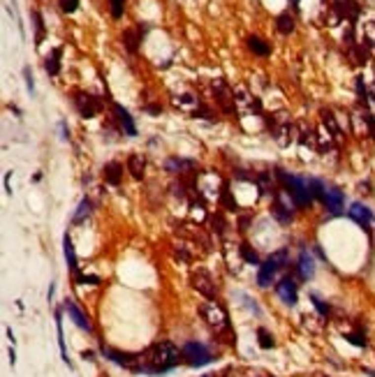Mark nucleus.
<instances>
[{"label":"nucleus","instance_id":"f257e3e1","mask_svg":"<svg viewBox=\"0 0 375 377\" xmlns=\"http://www.w3.org/2000/svg\"><path fill=\"white\" fill-rule=\"evenodd\" d=\"M183 356L176 347L162 340V343H155L148 349H144L139 354V373H146V375H162V373H169L171 368H176L178 361Z\"/></svg>","mask_w":375,"mask_h":377},{"label":"nucleus","instance_id":"f03ea898","mask_svg":"<svg viewBox=\"0 0 375 377\" xmlns=\"http://www.w3.org/2000/svg\"><path fill=\"white\" fill-rule=\"evenodd\" d=\"M278 178L285 183V192L292 197V202H294V206H308L310 202H313V195H310V190H308V183H304L301 178H297V176H287L285 171H280V169H276Z\"/></svg>","mask_w":375,"mask_h":377},{"label":"nucleus","instance_id":"7ed1b4c3","mask_svg":"<svg viewBox=\"0 0 375 377\" xmlns=\"http://www.w3.org/2000/svg\"><path fill=\"white\" fill-rule=\"evenodd\" d=\"M199 315L206 319L208 326H213L215 331H230V315H227V310L222 308L220 303L215 301H206L199 306Z\"/></svg>","mask_w":375,"mask_h":377},{"label":"nucleus","instance_id":"20e7f679","mask_svg":"<svg viewBox=\"0 0 375 377\" xmlns=\"http://www.w3.org/2000/svg\"><path fill=\"white\" fill-rule=\"evenodd\" d=\"M181 356H183V361L188 366H192V368H199V366H206V363L213 361V354L202 343H185L183 349H181Z\"/></svg>","mask_w":375,"mask_h":377},{"label":"nucleus","instance_id":"39448f33","mask_svg":"<svg viewBox=\"0 0 375 377\" xmlns=\"http://www.w3.org/2000/svg\"><path fill=\"white\" fill-rule=\"evenodd\" d=\"M190 285L195 292H199L202 296H206L208 301H213L218 296V287H215L213 275L206 271V269H195L190 275Z\"/></svg>","mask_w":375,"mask_h":377},{"label":"nucleus","instance_id":"423d86ee","mask_svg":"<svg viewBox=\"0 0 375 377\" xmlns=\"http://www.w3.org/2000/svg\"><path fill=\"white\" fill-rule=\"evenodd\" d=\"M102 356L109 359L111 363H116V366H123V368L139 373V354H130V352H118V349L102 347Z\"/></svg>","mask_w":375,"mask_h":377},{"label":"nucleus","instance_id":"0eeeda50","mask_svg":"<svg viewBox=\"0 0 375 377\" xmlns=\"http://www.w3.org/2000/svg\"><path fill=\"white\" fill-rule=\"evenodd\" d=\"M74 104H77L79 113L84 116V118H95L100 113V100L93 98V95H88V93H79L77 98H74Z\"/></svg>","mask_w":375,"mask_h":377},{"label":"nucleus","instance_id":"6e6552de","mask_svg":"<svg viewBox=\"0 0 375 377\" xmlns=\"http://www.w3.org/2000/svg\"><path fill=\"white\" fill-rule=\"evenodd\" d=\"M276 294L280 296V301L287 303V306H294L297 303V282L292 278H283L280 282L276 285Z\"/></svg>","mask_w":375,"mask_h":377},{"label":"nucleus","instance_id":"1a4fd4ad","mask_svg":"<svg viewBox=\"0 0 375 377\" xmlns=\"http://www.w3.org/2000/svg\"><path fill=\"white\" fill-rule=\"evenodd\" d=\"M322 204L329 208V213L338 215V213L343 211L345 197H343V192H341L338 188H327V190H324V199H322Z\"/></svg>","mask_w":375,"mask_h":377},{"label":"nucleus","instance_id":"9d476101","mask_svg":"<svg viewBox=\"0 0 375 377\" xmlns=\"http://www.w3.org/2000/svg\"><path fill=\"white\" fill-rule=\"evenodd\" d=\"M347 215H350L354 222H359L364 229H368L371 220H373V213H371V208H368V206H364V204H359V202L350 204V208H347Z\"/></svg>","mask_w":375,"mask_h":377},{"label":"nucleus","instance_id":"9b49d317","mask_svg":"<svg viewBox=\"0 0 375 377\" xmlns=\"http://www.w3.org/2000/svg\"><path fill=\"white\" fill-rule=\"evenodd\" d=\"M65 310H68V315L72 317V322H74V324L79 326V329H81V331H86V333H91L93 331V326H91V322H88V317L84 315V312H81V310H79V306L74 301H65Z\"/></svg>","mask_w":375,"mask_h":377},{"label":"nucleus","instance_id":"f8f14e48","mask_svg":"<svg viewBox=\"0 0 375 377\" xmlns=\"http://www.w3.org/2000/svg\"><path fill=\"white\" fill-rule=\"evenodd\" d=\"M280 269V266L273 262V257H269L264 264H260V273H257V285L260 287H269L271 282H273V278H276V271Z\"/></svg>","mask_w":375,"mask_h":377},{"label":"nucleus","instance_id":"ddd939ff","mask_svg":"<svg viewBox=\"0 0 375 377\" xmlns=\"http://www.w3.org/2000/svg\"><path fill=\"white\" fill-rule=\"evenodd\" d=\"M114 111H116V116H118V123H121L123 132H125L128 137L137 135V128H135V121H132L130 111H128V109H123L121 104H114Z\"/></svg>","mask_w":375,"mask_h":377},{"label":"nucleus","instance_id":"4468645a","mask_svg":"<svg viewBox=\"0 0 375 377\" xmlns=\"http://www.w3.org/2000/svg\"><path fill=\"white\" fill-rule=\"evenodd\" d=\"M102 176H104V181H107L109 185H118L121 178H123V167L118 165V162H107L104 169H102Z\"/></svg>","mask_w":375,"mask_h":377},{"label":"nucleus","instance_id":"2eb2a0df","mask_svg":"<svg viewBox=\"0 0 375 377\" xmlns=\"http://www.w3.org/2000/svg\"><path fill=\"white\" fill-rule=\"evenodd\" d=\"M299 275L304 280H308V278H313V273H315V262H313V257L308 255L306 250L299 255Z\"/></svg>","mask_w":375,"mask_h":377},{"label":"nucleus","instance_id":"dca6fc26","mask_svg":"<svg viewBox=\"0 0 375 377\" xmlns=\"http://www.w3.org/2000/svg\"><path fill=\"white\" fill-rule=\"evenodd\" d=\"M144 169H146V162H144V158L141 155H130L128 158V171L132 173V178H137V181H141L144 178Z\"/></svg>","mask_w":375,"mask_h":377},{"label":"nucleus","instance_id":"f3484780","mask_svg":"<svg viewBox=\"0 0 375 377\" xmlns=\"http://www.w3.org/2000/svg\"><path fill=\"white\" fill-rule=\"evenodd\" d=\"M61 56H63V49H54V51L44 58V69L51 76H56L61 72Z\"/></svg>","mask_w":375,"mask_h":377},{"label":"nucleus","instance_id":"a211bd4d","mask_svg":"<svg viewBox=\"0 0 375 377\" xmlns=\"http://www.w3.org/2000/svg\"><path fill=\"white\" fill-rule=\"evenodd\" d=\"M63 252H65V259H68V266L72 273H77V252H74V245H72V239H69L68 234H65V239H63Z\"/></svg>","mask_w":375,"mask_h":377},{"label":"nucleus","instance_id":"6ab92c4d","mask_svg":"<svg viewBox=\"0 0 375 377\" xmlns=\"http://www.w3.org/2000/svg\"><path fill=\"white\" fill-rule=\"evenodd\" d=\"M139 42H141V35H139L137 28H132V31H125L123 33V44L130 53H137L139 49Z\"/></svg>","mask_w":375,"mask_h":377},{"label":"nucleus","instance_id":"aec40b11","mask_svg":"<svg viewBox=\"0 0 375 377\" xmlns=\"http://www.w3.org/2000/svg\"><path fill=\"white\" fill-rule=\"evenodd\" d=\"M276 28L278 33H283V35H290L292 31H294V16L290 14V12H283V14L276 16Z\"/></svg>","mask_w":375,"mask_h":377},{"label":"nucleus","instance_id":"412c9836","mask_svg":"<svg viewBox=\"0 0 375 377\" xmlns=\"http://www.w3.org/2000/svg\"><path fill=\"white\" fill-rule=\"evenodd\" d=\"M56 331H58V347H61V356L63 361L69 366L68 359V347H65V338H63V319H61V310H56Z\"/></svg>","mask_w":375,"mask_h":377},{"label":"nucleus","instance_id":"4be33fe9","mask_svg":"<svg viewBox=\"0 0 375 377\" xmlns=\"http://www.w3.org/2000/svg\"><path fill=\"white\" fill-rule=\"evenodd\" d=\"M192 167H195V162H190V160H178V158L167 160V171L171 173H183L185 169H192Z\"/></svg>","mask_w":375,"mask_h":377},{"label":"nucleus","instance_id":"5701e85b","mask_svg":"<svg viewBox=\"0 0 375 377\" xmlns=\"http://www.w3.org/2000/svg\"><path fill=\"white\" fill-rule=\"evenodd\" d=\"M248 46H250V51L257 53V56H269V44L262 37H257V35H250V37H248Z\"/></svg>","mask_w":375,"mask_h":377},{"label":"nucleus","instance_id":"b1692460","mask_svg":"<svg viewBox=\"0 0 375 377\" xmlns=\"http://www.w3.org/2000/svg\"><path fill=\"white\" fill-rule=\"evenodd\" d=\"M273 215H276L283 225H287V222L292 220V211L283 204V202H280V199H276V204H273Z\"/></svg>","mask_w":375,"mask_h":377},{"label":"nucleus","instance_id":"393cba45","mask_svg":"<svg viewBox=\"0 0 375 377\" xmlns=\"http://www.w3.org/2000/svg\"><path fill=\"white\" fill-rule=\"evenodd\" d=\"M257 345L262 349H271V347H276V340H273V336L267 329H257Z\"/></svg>","mask_w":375,"mask_h":377},{"label":"nucleus","instance_id":"a878e982","mask_svg":"<svg viewBox=\"0 0 375 377\" xmlns=\"http://www.w3.org/2000/svg\"><path fill=\"white\" fill-rule=\"evenodd\" d=\"M220 202H222V206H225L227 211H237V208H239L237 199L232 197V192H230V188H227V185H222V190H220Z\"/></svg>","mask_w":375,"mask_h":377},{"label":"nucleus","instance_id":"bb28decb","mask_svg":"<svg viewBox=\"0 0 375 377\" xmlns=\"http://www.w3.org/2000/svg\"><path fill=\"white\" fill-rule=\"evenodd\" d=\"M322 121H324V125L329 128L331 135H338V132H341L336 118H334V111H329V109H322Z\"/></svg>","mask_w":375,"mask_h":377},{"label":"nucleus","instance_id":"cd10ccee","mask_svg":"<svg viewBox=\"0 0 375 377\" xmlns=\"http://www.w3.org/2000/svg\"><path fill=\"white\" fill-rule=\"evenodd\" d=\"M33 19H35V44H42V39H44V19H42V14L39 12H35L33 14Z\"/></svg>","mask_w":375,"mask_h":377},{"label":"nucleus","instance_id":"c85d7f7f","mask_svg":"<svg viewBox=\"0 0 375 377\" xmlns=\"http://www.w3.org/2000/svg\"><path fill=\"white\" fill-rule=\"evenodd\" d=\"M308 190H310L313 199H324V190H327V185H322L320 181L310 178V181H308Z\"/></svg>","mask_w":375,"mask_h":377},{"label":"nucleus","instance_id":"c756f323","mask_svg":"<svg viewBox=\"0 0 375 377\" xmlns=\"http://www.w3.org/2000/svg\"><path fill=\"white\" fill-rule=\"evenodd\" d=\"M91 215V202L88 199H81V204H79L77 213H74V222H81L84 218H88Z\"/></svg>","mask_w":375,"mask_h":377},{"label":"nucleus","instance_id":"7c9ffc66","mask_svg":"<svg viewBox=\"0 0 375 377\" xmlns=\"http://www.w3.org/2000/svg\"><path fill=\"white\" fill-rule=\"evenodd\" d=\"M239 250H241V255H243V259L248 262V264H260V259H257V252H255V250H250L248 245H245V243H243V245H241Z\"/></svg>","mask_w":375,"mask_h":377},{"label":"nucleus","instance_id":"2f4dec72","mask_svg":"<svg viewBox=\"0 0 375 377\" xmlns=\"http://www.w3.org/2000/svg\"><path fill=\"white\" fill-rule=\"evenodd\" d=\"M109 5H111V16L121 19L123 12H125V0H109Z\"/></svg>","mask_w":375,"mask_h":377},{"label":"nucleus","instance_id":"473e14b6","mask_svg":"<svg viewBox=\"0 0 375 377\" xmlns=\"http://www.w3.org/2000/svg\"><path fill=\"white\" fill-rule=\"evenodd\" d=\"M364 42L366 44H375V23L373 21H368L364 26Z\"/></svg>","mask_w":375,"mask_h":377},{"label":"nucleus","instance_id":"72a5a7b5","mask_svg":"<svg viewBox=\"0 0 375 377\" xmlns=\"http://www.w3.org/2000/svg\"><path fill=\"white\" fill-rule=\"evenodd\" d=\"M345 340L354 347H366V338L361 333H345Z\"/></svg>","mask_w":375,"mask_h":377},{"label":"nucleus","instance_id":"f704fd0d","mask_svg":"<svg viewBox=\"0 0 375 377\" xmlns=\"http://www.w3.org/2000/svg\"><path fill=\"white\" fill-rule=\"evenodd\" d=\"M174 102H176L178 106H195V109L199 106V100L192 98V95H181V98H176Z\"/></svg>","mask_w":375,"mask_h":377},{"label":"nucleus","instance_id":"c9c22d12","mask_svg":"<svg viewBox=\"0 0 375 377\" xmlns=\"http://www.w3.org/2000/svg\"><path fill=\"white\" fill-rule=\"evenodd\" d=\"M310 301H313V306H315V308H317V312H320V315L322 317H327V315H329V306H327V303H324V301H322V299H320V296H310Z\"/></svg>","mask_w":375,"mask_h":377},{"label":"nucleus","instance_id":"e433bc0d","mask_svg":"<svg viewBox=\"0 0 375 377\" xmlns=\"http://www.w3.org/2000/svg\"><path fill=\"white\" fill-rule=\"evenodd\" d=\"M79 7V0H61V9L65 14H72V12H77Z\"/></svg>","mask_w":375,"mask_h":377},{"label":"nucleus","instance_id":"4c0bfd02","mask_svg":"<svg viewBox=\"0 0 375 377\" xmlns=\"http://www.w3.org/2000/svg\"><path fill=\"white\" fill-rule=\"evenodd\" d=\"M74 275H77V280H79V282H88V285H100V278H98V275H86V273H84V275H81V273H74Z\"/></svg>","mask_w":375,"mask_h":377},{"label":"nucleus","instance_id":"58836bf2","mask_svg":"<svg viewBox=\"0 0 375 377\" xmlns=\"http://www.w3.org/2000/svg\"><path fill=\"white\" fill-rule=\"evenodd\" d=\"M357 91H359V100L364 104H368V93H366V86H364V79H357Z\"/></svg>","mask_w":375,"mask_h":377},{"label":"nucleus","instance_id":"ea45409f","mask_svg":"<svg viewBox=\"0 0 375 377\" xmlns=\"http://www.w3.org/2000/svg\"><path fill=\"white\" fill-rule=\"evenodd\" d=\"M211 222H213V232H218V234H222V232H225V227H222V218H220V215H213V218H211Z\"/></svg>","mask_w":375,"mask_h":377},{"label":"nucleus","instance_id":"a19ab883","mask_svg":"<svg viewBox=\"0 0 375 377\" xmlns=\"http://www.w3.org/2000/svg\"><path fill=\"white\" fill-rule=\"evenodd\" d=\"M23 74H26V86H28V91H35V81H33V74H31V69H28V68H26V69H23Z\"/></svg>","mask_w":375,"mask_h":377},{"label":"nucleus","instance_id":"79ce46f5","mask_svg":"<svg viewBox=\"0 0 375 377\" xmlns=\"http://www.w3.org/2000/svg\"><path fill=\"white\" fill-rule=\"evenodd\" d=\"M146 111L155 116V113H160V106H158V104H148V106H146Z\"/></svg>","mask_w":375,"mask_h":377},{"label":"nucleus","instance_id":"37998d69","mask_svg":"<svg viewBox=\"0 0 375 377\" xmlns=\"http://www.w3.org/2000/svg\"><path fill=\"white\" fill-rule=\"evenodd\" d=\"M84 359H88V361H93L95 356H93V352H84Z\"/></svg>","mask_w":375,"mask_h":377}]
</instances>
